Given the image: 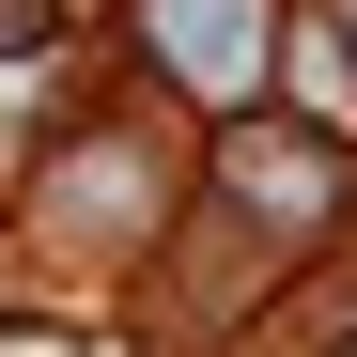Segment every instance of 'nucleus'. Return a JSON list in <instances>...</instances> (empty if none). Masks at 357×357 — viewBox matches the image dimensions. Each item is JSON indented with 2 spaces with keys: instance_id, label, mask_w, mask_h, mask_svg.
Listing matches in <instances>:
<instances>
[{
  "instance_id": "f257e3e1",
  "label": "nucleus",
  "mask_w": 357,
  "mask_h": 357,
  "mask_svg": "<svg viewBox=\"0 0 357 357\" xmlns=\"http://www.w3.org/2000/svg\"><path fill=\"white\" fill-rule=\"evenodd\" d=\"M155 63L187 93H249L264 78V0H155Z\"/></svg>"
}]
</instances>
